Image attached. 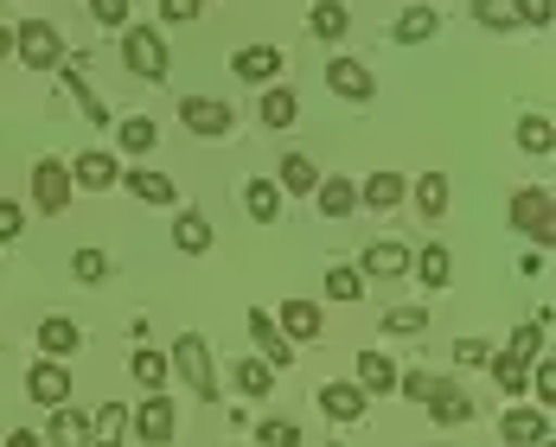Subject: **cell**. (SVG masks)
<instances>
[{"label":"cell","mask_w":556,"mask_h":447,"mask_svg":"<svg viewBox=\"0 0 556 447\" xmlns=\"http://www.w3.org/2000/svg\"><path fill=\"white\" fill-rule=\"evenodd\" d=\"M173 371L186 378V391L199 396V403H212L218 396V371H212V345L199 333H186L179 345H173Z\"/></svg>","instance_id":"cell-1"},{"label":"cell","mask_w":556,"mask_h":447,"mask_svg":"<svg viewBox=\"0 0 556 447\" xmlns=\"http://www.w3.org/2000/svg\"><path fill=\"white\" fill-rule=\"evenodd\" d=\"M122 64H128L141 84H161V77H167V46H161V33H154V26H128V33H122Z\"/></svg>","instance_id":"cell-2"},{"label":"cell","mask_w":556,"mask_h":447,"mask_svg":"<svg viewBox=\"0 0 556 447\" xmlns=\"http://www.w3.org/2000/svg\"><path fill=\"white\" fill-rule=\"evenodd\" d=\"M511 224H518L531 243H544V250H551V237H556V205H551V192L525 186V192L511 199Z\"/></svg>","instance_id":"cell-3"},{"label":"cell","mask_w":556,"mask_h":447,"mask_svg":"<svg viewBox=\"0 0 556 447\" xmlns=\"http://www.w3.org/2000/svg\"><path fill=\"white\" fill-rule=\"evenodd\" d=\"M13 52L26 58L33 71H58V58H64V46H58L52 20H26V26L13 33Z\"/></svg>","instance_id":"cell-4"},{"label":"cell","mask_w":556,"mask_h":447,"mask_svg":"<svg viewBox=\"0 0 556 447\" xmlns=\"http://www.w3.org/2000/svg\"><path fill=\"white\" fill-rule=\"evenodd\" d=\"M179 122H186L192 135L218 141V135H230V122H237V110H230V103H218V97H179Z\"/></svg>","instance_id":"cell-5"},{"label":"cell","mask_w":556,"mask_h":447,"mask_svg":"<svg viewBox=\"0 0 556 447\" xmlns=\"http://www.w3.org/2000/svg\"><path fill=\"white\" fill-rule=\"evenodd\" d=\"M33 205H39L46 218H58V212L71 205V167H64V161H39V167H33Z\"/></svg>","instance_id":"cell-6"},{"label":"cell","mask_w":556,"mask_h":447,"mask_svg":"<svg viewBox=\"0 0 556 447\" xmlns=\"http://www.w3.org/2000/svg\"><path fill=\"white\" fill-rule=\"evenodd\" d=\"M327 90L345 97V103H371V97H378V77H371L358 58H333V64H327Z\"/></svg>","instance_id":"cell-7"},{"label":"cell","mask_w":556,"mask_h":447,"mask_svg":"<svg viewBox=\"0 0 556 447\" xmlns=\"http://www.w3.org/2000/svg\"><path fill=\"white\" fill-rule=\"evenodd\" d=\"M409 256H416V250H403L396 237H378V243H365L358 269H365V276H378V281H403V276H409Z\"/></svg>","instance_id":"cell-8"},{"label":"cell","mask_w":556,"mask_h":447,"mask_svg":"<svg viewBox=\"0 0 556 447\" xmlns=\"http://www.w3.org/2000/svg\"><path fill=\"white\" fill-rule=\"evenodd\" d=\"M243 327H250V339L263 345V358H269L276 371H288V358H294V339H288V333L276 327V314H263V307H250V314H243Z\"/></svg>","instance_id":"cell-9"},{"label":"cell","mask_w":556,"mask_h":447,"mask_svg":"<svg viewBox=\"0 0 556 447\" xmlns=\"http://www.w3.org/2000/svg\"><path fill=\"white\" fill-rule=\"evenodd\" d=\"M26 396H33V403H46V409L71 403V371H64V358H39V365H33V378H26Z\"/></svg>","instance_id":"cell-10"},{"label":"cell","mask_w":556,"mask_h":447,"mask_svg":"<svg viewBox=\"0 0 556 447\" xmlns=\"http://www.w3.org/2000/svg\"><path fill=\"white\" fill-rule=\"evenodd\" d=\"M128 422H135V435H141L148 447H167V442H173V422H179V416H173L167 396L154 391L148 403H141V409H135V416H128Z\"/></svg>","instance_id":"cell-11"},{"label":"cell","mask_w":556,"mask_h":447,"mask_svg":"<svg viewBox=\"0 0 556 447\" xmlns=\"http://www.w3.org/2000/svg\"><path fill=\"white\" fill-rule=\"evenodd\" d=\"M39 447H90V416H77L71 403H58L52 422H46V435H39Z\"/></svg>","instance_id":"cell-12"},{"label":"cell","mask_w":556,"mask_h":447,"mask_svg":"<svg viewBox=\"0 0 556 447\" xmlns=\"http://www.w3.org/2000/svg\"><path fill=\"white\" fill-rule=\"evenodd\" d=\"M500 435L511 447H538V442H551V422H544V409H505Z\"/></svg>","instance_id":"cell-13"},{"label":"cell","mask_w":556,"mask_h":447,"mask_svg":"<svg viewBox=\"0 0 556 447\" xmlns=\"http://www.w3.org/2000/svg\"><path fill=\"white\" fill-rule=\"evenodd\" d=\"M230 71H237L243 84H276V71H281V52H276V46H243V52L230 58Z\"/></svg>","instance_id":"cell-14"},{"label":"cell","mask_w":556,"mask_h":447,"mask_svg":"<svg viewBox=\"0 0 556 447\" xmlns=\"http://www.w3.org/2000/svg\"><path fill=\"white\" fill-rule=\"evenodd\" d=\"M390 33H396L403 46H422V39H435V33H442V13L416 0V7H403V13H396V26H390Z\"/></svg>","instance_id":"cell-15"},{"label":"cell","mask_w":556,"mask_h":447,"mask_svg":"<svg viewBox=\"0 0 556 447\" xmlns=\"http://www.w3.org/2000/svg\"><path fill=\"white\" fill-rule=\"evenodd\" d=\"M365 396H390L396 391V365H390L384 352H358V378H352Z\"/></svg>","instance_id":"cell-16"},{"label":"cell","mask_w":556,"mask_h":447,"mask_svg":"<svg viewBox=\"0 0 556 447\" xmlns=\"http://www.w3.org/2000/svg\"><path fill=\"white\" fill-rule=\"evenodd\" d=\"M409 269H416L422 288H447V281H454V256H447L442 243H422V250L409 256Z\"/></svg>","instance_id":"cell-17"},{"label":"cell","mask_w":556,"mask_h":447,"mask_svg":"<svg viewBox=\"0 0 556 447\" xmlns=\"http://www.w3.org/2000/svg\"><path fill=\"white\" fill-rule=\"evenodd\" d=\"M128 442V403H103L90 416V447H122Z\"/></svg>","instance_id":"cell-18"},{"label":"cell","mask_w":556,"mask_h":447,"mask_svg":"<svg viewBox=\"0 0 556 447\" xmlns=\"http://www.w3.org/2000/svg\"><path fill=\"white\" fill-rule=\"evenodd\" d=\"M320 409H327L333 422H358V416H365V391L345 384V378H339V384H320Z\"/></svg>","instance_id":"cell-19"},{"label":"cell","mask_w":556,"mask_h":447,"mask_svg":"<svg viewBox=\"0 0 556 447\" xmlns=\"http://www.w3.org/2000/svg\"><path fill=\"white\" fill-rule=\"evenodd\" d=\"M39 345H46V358H71V352L84 345V327H77V320H64V314H52V320L39 327Z\"/></svg>","instance_id":"cell-20"},{"label":"cell","mask_w":556,"mask_h":447,"mask_svg":"<svg viewBox=\"0 0 556 447\" xmlns=\"http://www.w3.org/2000/svg\"><path fill=\"white\" fill-rule=\"evenodd\" d=\"M243 212L256 224H276L281 218V186L276 179H250V186H243Z\"/></svg>","instance_id":"cell-21"},{"label":"cell","mask_w":556,"mask_h":447,"mask_svg":"<svg viewBox=\"0 0 556 447\" xmlns=\"http://www.w3.org/2000/svg\"><path fill=\"white\" fill-rule=\"evenodd\" d=\"M71 179H77L84 192H110V186L122 179V173H115V161H110V154H77V167H71Z\"/></svg>","instance_id":"cell-22"},{"label":"cell","mask_w":556,"mask_h":447,"mask_svg":"<svg viewBox=\"0 0 556 447\" xmlns=\"http://www.w3.org/2000/svg\"><path fill=\"white\" fill-rule=\"evenodd\" d=\"M173 243H179L186 256H205V250H212V224H205V212H179V218H173Z\"/></svg>","instance_id":"cell-23"},{"label":"cell","mask_w":556,"mask_h":447,"mask_svg":"<svg viewBox=\"0 0 556 447\" xmlns=\"http://www.w3.org/2000/svg\"><path fill=\"white\" fill-rule=\"evenodd\" d=\"M307 26H314V39H345V26H352V7H345V0H314Z\"/></svg>","instance_id":"cell-24"},{"label":"cell","mask_w":556,"mask_h":447,"mask_svg":"<svg viewBox=\"0 0 556 447\" xmlns=\"http://www.w3.org/2000/svg\"><path fill=\"white\" fill-rule=\"evenodd\" d=\"M429 416H435V422H467V416H473V403H467V391H460V384H435V391H429Z\"/></svg>","instance_id":"cell-25"},{"label":"cell","mask_w":556,"mask_h":447,"mask_svg":"<svg viewBox=\"0 0 556 447\" xmlns=\"http://www.w3.org/2000/svg\"><path fill=\"white\" fill-rule=\"evenodd\" d=\"M358 199H365V205H371V212H396V205H403V173H371V179H365V192H358Z\"/></svg>","instance_id":"cell-26"},{"label":"cell","mask_w":556,"mask_h":447,"mask_svg":"<svg viewBox=\"0 0 556 447\" xmlns=\"http://www.w3.org/2000/svg\"><path fill=\"white\" fill-rule=\"evenodd\" d=\"M276 327H281L288 339H320V307H314V301H288Z\"/></svg>","instance_id":"cell-27"},{"label":"cell","mask_w":556,"mask_h":447,"mask_svg":"<svg viewBox=\"0 0 556 447\" xmlns=\"http://www.w3.org/2000/svg\"><path fill=\"white\" fill-rule=\"evenodd\" d=\"M237 391L243 396H269L276 391V365H269V358H237Z\"/></svg>","instance_id":"cell-28"},{"label":"cell","mask_w":556,"mask_h":447,"mask_svg":"<svg viewBox=\"0 0 556 447\" xmlns=\"http://www.w3.org/2000/svg\"><path fill=\"white\" fill-rule=\"evenodd\" d=\"M122 179H128V192H135V199H141V205H173V179L167 173H122Z\"/></svg>","instance_id":"cell-29"},{"label":"cell","mask_w":556,"mask_h":447,"mask_svg":"<svg viewBox=\"0 0 556 447\" xmlns=\"http://www.w3.org/2000/svg\"><path fill=\"white\" fill-rule=\"evenodd\" d=\"M115 141H122V154H154V122L148 115H128V122H115Z\"/></svg>","instance_id":"cell-30"},{"label":"cell","mask_w":556,"mask_h":447,"mask_svg":"<svg viewBox=\"0 0 556 447\" xmlns=\"http://www.w3.org/2000/svg\"><path fill=\"white\" fill-rule=\"evenodd\" d=\"M314 199H320V212H327V218H345V212L358 205V186H352V179H320V186H314Z\"/></svg>","instance_id":"cell-31"},{"label":"cell","mask_w":556,"mask_h":447,"mask_svg":"<svg viewBox=\"0 0 556 447\" xmlns=\"http://www.w3.org/2000/svg\"><path fill=\"white\" fill-rule=\"evenodd\" d=\"M486 365H493V378H500V391H525V384H531V365H525V358H511V352H486Z\"/></svg>","instance_id":"cell-32"},{"label":"cell","mask_w":556,"mask_h":447,"mask_svg":"<svg viewBox=\"0 0 556 447\" xmlns=\"http://www.w3.org/2000/svg\"><path fill=\"white\" fill-rule=\"evenodd\" d=\"M276 186H288V192H314V186H320V173H314L307 154H288V161L276 167Z\"/></svg>","instance_id":"cell-33"},{"label":"cell","mask_w":556,"mask_h":447,"mask_svg":"<svg viewBox=\"0 0 556 447\" xmlns=\"http://www.w3.org/2000/svg\"><path fill=\"white\" fill-rule=\"evenodd\" d=\"M518 148H525V154H551L556 148L551 115H525V122H518Z\"/></svg>","instance_id":"cell-34"},{"label":"cell","mask_w":556,"mask_h":447,"mask_svg":"<svg viewBox=\"0 0 556 447\" xmlns=\"http://www.w3.org/2000/svg\"><path fill=\"white\" fill-rule=\"evenodd\" d=\"M294 115H301V97H294V90H276V84H269V90H263V122H269V128H288Z\"/></svg>","instance_id":"cell-35"},{"label":"cell","mask_w":556,"mask_h":447,"mask_svg":"<svg viewBox=\"0 0 556 447\" xmlns=\"http://www.w3.org/2000/svg\"><path fill=\"white\" fill-rule=\"evenodd\" d=\"M320 288H327V301H339V307H352V301L365 294V276H358V269H339V263H333Z\"/></svg>","instance_id":"cell-36"},{"label":"cell","mask_w":556,"mask_h":447,"mask_svg":"<svg viewBox=\"0 0 556 447\" xmlns=\"http://www.w3.org/2000/svg\"><path fill=\"white\" fill-rule=\"evenodd\" d=\"M135 384L154 396V391H167V358L161 352H135Z\"/></svg>","instance_id":"cell-37"},{"label":"cell","mask_w":556,"mask_h":447,"mask_svg":"<svg viewBox=\"0 0 556 447\" xmlns=\"http://www.w3.org/2000/svg\"><path fill=\"white\" fill-rule=\"evenodd\" d=\"M416 205H422V218H442V212H447V179H442V173H422Z\"/></svg>","instance_id":"cell-38"},{"label":"cell","mask_w":556,"mask_h":447,"mask_svg":"<svg viewBox=\"0 0 556 447\" xmlns=\"http://www.w3.org/2000/svg\"><path fill=\"white\" fill-rule=\"evenodd\" d=\"M473 20H480L486 33H511V26H518V13H511V0H473Z\"/></svg>","instance_id":"cell-39"},{"label":"cell","mask_w":556,"mask_h":447,"mask_svg":"<svg viewBox=\"0 0 556 447\" xmlns=\"http://www.w3.org/2000/svg\"><path fill=\"white\" fill-rule=\"evenodd\" d=\"M384 333L422 339V333H429V314H422V307H396V314H384Z\"/></svg>","instance_id":"cell-40"},{"label":"cell","mask_w":556,"mask_h":447,"mask_svg":"<svg viewBox=\"0 0 556 447\" xmlns=\"http://www.w3.org/2000/svg\"><path fill=\"white\" fill-rule=\"evenodd\" d=\"M256 442L263 447H301V429H294L288 416H269V422H256Z\"/></svg>","instance_id":"cell-41"},{"label":"cell","mask_w":556,"mask_h":447,"mask_svg":"<svg viewBox=\"0 0 556 447\" xmlns=\"http://www.w3.org/2000/svg\"><path fill=\"white\" fill-rule=\"evenodd\" d=\"M71 276L97 288V281H110V256H103V250H77V256H71Z\"/></svg>","instance_id":"cell-42"},{"label":"cell","mask_w":556,"mask_h":447,"mask_svg":"<svg viewBox=\"0 0 556 447\" xmlns=\"http://www.w3.org/2000/svg\"><path fill=\"white\" fill-rule=\"evenodd\" d=\"M531 391H538V403H544V409L556 403V365H551V352H538V358H531Z\"/></svg>","instance_id":"cell-43"},{"label":"cell","mask_w":556,"mask_h":447,"mask_svg":"<svg viewBox=\"0 0 556 447\" xmlns=\"http://www.w3.org/2000/svg\"><path fill=\"white\" fill-rule=\"evenodd\" d=\"M544 327H551V314H544V320H531V327H518V339H511V358H525V365H531V358L544 352Z\"/></svg>","instance_id":"cell-44"},{"label":"cell","mask_w":556,"mask_h":447,"mask_svg":"<svg viewBox=\"0 0 556 447\" xmlns=\"http://www.w3.org/2000/svg\"><path fill=\"white\" fill-rule=\"evenodd\" d=\"M511 13H518V26H551L556 0H511Z\"/></svg>","instance_id":"cell-45"},{"label":"cell","mask_w":556,"mask_h":447,"mask_svg":"<svg viewBox=\"0 0 556 447\" xmlns=\"http://www.w3.org/2000/svg\"><path fill=\"white\" fill-rule=\"evenodd\" d=\"M442 378H429V371H396V391L403 396H416V403H429V391H435Z\"/></svg>","instance_id":"cell-46"},{"label":"cell","mask_w":556,"mask_h":447,"mask_svg":"<svg viewBox=\"0 0 556 447\" xmlns=\"http://www.w3.org/2000/svg\"><path fill=\"white\" fill-rule=\"evenodd\" d=\"M20 230H26V212H20L13 199H0V243H13Z\"/></svg>","instance_id":"cell-47"},{"label":"cell","mask_w":556,"mask_h":447,"mask_svg":"<svg viewBox=\"0 0 556 447\" xmlns=\"http://www.w3.org/2000/svg\"><path fill=\"white\" fill-rule=\"evenodd\" d=\"M199 7H205V0H161V20L186 26V20H199Z\"/></svg>","instance_id":"cell-48"},{"label":"cell","mask_w":556,"mask_h":447,"mask_svg":"<svg viewBox=\"0 0 556 447\" xmlns=\"http://www.w3.org/2000/svg\"><path fill=\"white\" fill-rule=\"evenodd\" d=\"M90 13H97L103 26H128V0H90Z\"/></svg>","instance_id":"cell-49"},{"label":"cell","mask_w":556,"mask_h":447,"mask_svg":"<svg viewBox=\"0 0 556 447\" xmlns=\"http://www.w3.org/2000/svg\"><path fill=\"white\" fill-rule=\"evenodd\" d=\"M486 352H493L486 339H460V345H454V365H486Z\"/></svg>","instance_id":"cell-50"},{"label":"cell","mask_w":556,"mask_h":447,"mask_svg":"<svg viewBox=\"0 0 556 447\" xmlns=\"http://www.w3.org/2000/svg\"><path fill=\"white\" fill-rule=\"evenodd\" d=\"M7 447H39V435H33V429H13V435H7Z\"/></svg>","instance_id":"cell-51"},{"label":"cell","mask_w":556,"mask_h":447,"mask_svg":"<svg viewBox=\"0 0 556 447\" xmlns=\"http://www.w3.org/2000/svg\"><path fill=\"white\" fill-rule=\"evenodd\" d=\"M13 52V33H7V26H0V58Z\"/></svg>","instance_id":"cell-52"},{"label":"cell","mask_w":556,"mask_h":447,"mask_svg":"<svg viewBox=\"0 0 556 447\" xmlns=\"http://www.w3.org/2000/svg\"><path fill=\"white\" fill-rule=\"evenodd\" d=\"M333 447H339V442H333Z\"/></svg>","instance_id":"cell-53"}]
</instances>
